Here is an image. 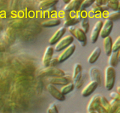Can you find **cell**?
I'll return each instance as SVG.
<instances>
[{
  "label": "cell",
  "instance_id": "484cf974",
  "mask_svg": "<svg viewBox=\"0 0 120 113\" xmlns=\"http://www.w3.org/2000/svg\"><path fill=\"white\" fill-rule=\"evenodd\" d=\"M100 105H101V106H102L105 110L109 113V110H110V103H109L108 100H107V98L105 97L100 95Z\"/></svg>",
  "mask_w": 120,
  "mask_h": 113
},
{
  "label": "cell",
  "instance_id": "d4e9b609",
  "mask_svg": "<svg viewBox=\"0 0 120 113\" xmlns=\"http://www.w3.org/2000/svg\"><path fill=\"white\" fill-rule=\"evenodd\" d=\"M107 20H110L113 23V21H117L120 18V12L119 11H112L107 14V16L106 17Z\"/></svg>",
  "mask_w": 120,
  "mask_h": 113
},
{
  "label": "cell",
  "instance_id": "9a60e30c",
  "mask_svg": "<svg viewBox=\"0 0 120 113\" xmlns=\"http://www.w3.org/2000/svg\"><path fill=\"white\" fill-rule=\"evenodd\" d=\"M98 85L96 82H94V81L89 82V84L86 86H85V88L82 90L81 95L83 97H87L90 96L98 88Z\"/></svg>",
  "mask_w": 120,
  "mask_h": 113
},
{
  "label": "cell",
  "instance_id": "44dd1931",
  "mask_svg": "<svg viewBox=\"0 0 120 113\" xmlns=\"http://www.w3.org/2000/svg\"><path fill=\"white\" fill-rule=\"evenodd\" d=\"M101 53V49L100 47H96L94 50L92 51V52L91 53V54L89 55V56L88 57V63H95L98 59L99 56Z\"/></svg>",
  "mask_w": 120,
  "mask_h": 113
},
{
  "label": "cell",
  "instance_id": "4316f807",
  "mask_svg": "<svg viewBox=\"0 0 120 113\" xmlns=\"http://www.w3.org/2000/svg\"><path fill=\"white\" fill-rule=\"evenodd\" d=\"M89 21L88 20L87 18L82 19V20L80 21V29L83 31L86 34L89 32Z\"/></svg>",
  "mask_w": 120,
  "mask_h": 113
},
{
  "label": "cell",
  "instance_id": "5bb4252c",
  "mask_svg": "<svg viewBox=\"0 0 120 113\" xmlns=\"http://www.w3.org/2000/svg\"><path fill=\"white\" fill-rule=\"evenodd\" d=\"M82 1H77V0H71L64 7V12H70V11H78L80 9V6L81 5Z\"/></svg>",
  "mask_w": 120,
  "mask_h": 113
},
{
  "label": "cell",
  "instance_id": "8992f818",
  "mask_svg": "<svg viewBox=\"0 0 120 113\" xmlns=\"http://www.w3.org/2000/svg\"><path fill=\"white\" fill-rule=\"evenodd\" d=\"M48 81L50 82L51 85H66L69 83L73 82L72 78L70 75H65L64 76H60V77H53V78H48Z\"/></svg>",
  "mask_w": 120,
  "mask_h": 113
},
{
  "label": "cell",
  "instance_id": "83f0119b",
  "mask_svg": "<svg viewBox=\"0 0 120 113\" xmlns=\"http://www.w3.org/2000/svg\"><path fill=\"white\" fill-rule=\"evenodd\" d=\"M109 103H110V110H109V112L113 113L117 110V109L119 105V100H112Z\"/></svg>",
  "mask_w": 120,
  "mask_h": 113
},
{
  "label": "cell",
  "instance_id": "277c9868",
  "mask_svg": "<svg viewBox=\"0 0 120 113\" xmlns=\"http://www.w3.org/2000/svg\"><path fill=\"white\" fill-rule=\"evenodd\" d=\"M74 39L71 35H68L65 36H63L57 43L56 44L55 47L53 48L55 51H62L65 50L66 48H68L70 44H73Z\"/></svg>",
  "mask_w": 120,
  "mask_h": 113
},
{
  "label": "cell",
  "instance_id": "cb8c5ba5",
  "mask_svg": "<svg viewBox=\"0 0 120 113\" xmlns=\"http://www.w3.org/2000/svg\"><path fill=\"white\" fill-rule=\"evenodd\" d=\"M74 88H75L74 84L73 82H71V83H69V84H68L66 85L62 86V88H61V90H60V92H61L64 96H65L66 94L69 93L70 92L72 91Z\"/></svg>",
  "mask_w": 120,
  "mask_h": 113
},
{
  "label": "cell",
  "instance_id": "4dcf8cb0",
  "mask_svg": "<svg viewBox=\"0 0 120 113\" xmlns=\"http://www.w3.org/2000/svg\"><path fill=\"white\" fill-rule=\"evenodd\" d=\"M47 113H59L58 109L56 107V103H52L50 105V106L48 107L47 110Z\"/></svg>",
  "mask_w": 120,
  "mask_h": 113
},
{
  "label": "cell",
  "instance_id": "ffe728a7",
  "mask_svg": "<svg viewBox=\"0 0 120 113\" xmlns=\"http://www.w3.org/2000/svg\"><path fill=\"white\" fill-rule=\"evenodd\" d=\"M119 50L116 52L111 53L110 55L108 57V63L110 66L111 67H115L117 66V64L119 63Z\"/></svg>",
  "mask_w": 120,
  "mask_h": 113
},
{
  "label": "cell",
  "instance_id": "9c48e42d",
  "mask_svg": "<svg viewBox=\"0 0 120 113\" xmlns=\"http://www.w3.org/2000/svg\"><path fill=\"white\" fill-rule=\"evenodd\" d=\"M113 27V23L111 22L109 20H105L104 22H103V25L101 29V32H100V36L102 38V39H105L107 36H110V34Z\"/></svg>",
  "mask_w": 120,
  "mask_h": 113
},
{
  "label": "cell",
  "instance_id": "f1b7e54d",
  "mask_svg": "<svg viewBox=\"0 0 120 113\" xmlns=\"http://www.w3.org/2000/svg\"><path fill=\"white\" fill-rule=\"evenodd\" d=\"M94 2H95V1H92V0H84V1H82L81 5L80 6V9L79 10L84 11V10H86V8L92 6V5Z\"/></svg>",
  "mask_w": 120,
  "mask_h": 113
},
{
  "label": "cell",
  "instance_id": "30bf717a",
  "mask_svg": "<svg viewBox=\"0 0 120 113\" xmlns=\"http://www.w3.org/2000/svg\"><path fill=\"white\" fill-rule=\"evenodd\" d=\"M102 25H103L102 20L96 21L95 25H94L93 28L92 29V32H91V36H90V41H91V43L94 44L98 41V39L99 34L101 32V29L102 27Z\"/></svg>",
  "mask_w": 120,
  "mask_h": 113
},
{
  "label": "cell",
  "instance_id": "836d02e7",
  "mask_svg": "<svg viewBox=\"0 0 120 113\" xmlns=\"http://www.w3.org/2000/svg\"><path fill=\"white\" fill-rule=\"evenodd\" d=\"M119 88H120L119 86H118V87H117V93H118L119 94Z\"/></svg>",
  "mask_w": 120,
  "mask_h": 113
},
{
  "label": "cell",
  "instance_id": "52a82bcc",
  "mask_svg": "<svg viewBox=\"0 0 120 113\" xmlns=\"http://www.w3.org/2000/svg\"><path fill=\"white\" fill-rule=\"evenodd\" d=\"M75 49H76V45L74 44H71L68 48H66L65 50H63V51L58 56L59 63H63L64 61H65L67 59H68L74 53Z\"/></svg>",
  "mask_w": 120,
  "mask_h": 113
},
{
  "label": "cell",
  "instance_id": "7c38bea8",
  "mask_svg": "<svg viewBox=\"0 0 120 113\" xmlns=\"http://www.w3.org/2000/svg\"><path fill=\"white\" fill-rule=\"evenodd\" d=\"M47 89L50 95L52 97H54L56 100H57L59 101H64L65 100V96H64L63 94L60 92V90L56 88L53 85L48 84L47 86Z\"/></svg>",
  "mask_w": 120,
  "mask_h": 113
},
{
  "label": "cell",
  "instance_id": "603a6c76",
  "mask_svg": "<svg viewBox=\"0 0 120 113\" xmlns=\"http://www.w3.org/2000/svg\"><path fill=\"white\" fill-rule=\"evenodd\" d=\"M104 5L107 8V9L110 8L113 11H119V1H113V0L106 1V4Z\"/></svg>",
  "mask_w": 120,
  "mask_h": 113
},
{
  "label": "cell",
  "instance_id": "5b68a950",
  "mask_svg": "<svg viewBox=\"0 0 120 113\" xmlns=\"http://www.w3.org/2000/svg\"><path fill=\"white\" fill-rule=\"evenodd\" d=\"M64 20V26H71L77 24L80 20L77 18V11H70V12H64V15L62 16ZM64 26V27H65Z\"/></svg>",
  "mask_w": 120,
  "mask_h": 113
},
{
  "label": "cell",
  "instance_id": "2e32d148",
  "mask_svg": "<svg viewBox=\"0 0 120 113\" xmlns=\"http://www.w3.org/2000/svg\"><path fill=\"white\" fill-rule=\"evenodd\" d=\"M82 76V66L80 63H75L74 66V70H73V75H72V80L73 83L76 85L79 81L80 80Z\"/></svg>",
  "mask_w": 120,
  "mask_h": 113
},
{
  "label": "cell",
  "instance_id": "d6a6232c",
  "mask_svg": "<svg viewBox=\"0 0 120 113\" xmlns=\"http://www.w3.org/2000/svg\"><path fill=\"white\" fill-rule=\"evenodd\" d=\"M110 97L112 98V100H120V96L119 94L117 92H115V91H112L110 93Z\"/></svg>",
  "mask_w": 120,
  "mask_h": 113
},
{
  "label": "cell",
  "instance_id": "e575fe53",
  "mask_svg": "<svg viewBox=\"0 0 120 113\" xmlns=\"http://www.w3.org/2000/svg\"><path fill=\"white\" fill-rule=\"evenodd\" d=\"M88 113H97L95 111H92V112H88Z\"/></svg>",
  "mask_w": 120,
  "mask_h": 113
},
{
  "label": "cell",
  "instance_id": "6da1fadb",
  "mask_svg": "<svg viewBox=\"0 0 120 113\" xmlns=\"http://www.w3.org/2000/svg\"><path fill=\"white\" fill-rule=\"evenodd\" d=\"M116 81V70L113 67L107 66L104 71V85L107 90H111Z\"/></svg>",
  "mask_w": 120,
  "mask_h": 113
},
{
  "label": "cell",
  "instance_id": "7a4b0ae2",
  "mask_svg": "<svg viewBox=\"0 0 120 113\" xmlns=\"http://www.w3.org/2000/svg\"><path fill=\"white\" fill-rule=\"evenodd\" d=\"M68 31L71 33V36L75 38L81 44L82 47H85L87 44V37L86 34L80 28L76 26H71L68 27Z\"/></svg>",
  "mask_w": 120,
  "mask_h": 113
},
{
  "label": "cell",
  "instance_id": "ac0fdd59",
  "mask_svg": "<svg viewBox=\"0 0 120 113\" xmlns=\"http://www.w3.org/2000/svg\"><path fill=\"white\" fill-rule=\"evenodd\" d=\"M58 2L56 0H44L41 1L38 4V9L41 11H48L52 8Z\"/></svg>",
  "mask_w": 120,
  "mask_h": 113
},
{
  "label": "cell",
  "instance_id": "e0dca14e",
  "mask_svg": "<svg viewBox=\"0 0 120 113\" xmlns=\"http://www.w3.org/2000/svg\"><path fill=\"white\" fill-rule=\"evenodd\" d=\"M100 105V95L99 94H95L94 95L87 105V112H92L95 111L96 109Z\"/></svg>",
  "mask_w": 120,
  "mask_h": 113
},
{
  "label": "cell",
  "instance_id": "d6986e66",
  "mask_svg": "<svg viewBox=\"0 0 120 113\" xmlns=\"http://www.w3.org/2000/svg\"><path fill=\"white\" fill-rule=\"evenodd\" d=\"M112 38L110 36H107L103 40V47H104V51L105 52V54L107 56L110 55L112 53Z\"/></svg>",
  "mask_w": 120,
  "mask_h": 113
},
{
  "label": "cell",
  "instance_id": "1f68e13d",
  "mask_svg": "<svg viewBox=\"0 0 120 113\" xmlns=\"http://www.w3.org/2000/svg\"><path fill=\"white\" fill-rule=\"evenodd\" d=\"M58 63H59V60H58V56H57V57H55V58H52L51 59L49 66H50V67H55Z\"/></svg>",
  "mask_w": 120,
  "mask_h": 113
},
{
  "label": "cell",
  "instance_id": "f546056e",
  "mask_svg": "<svg viewBox=\"0 0 120 113\" xmlns=\"http://www.w3.org/2000/svg\"><path fill=\"white\" fill-rule=\"evenodd\" d=\"M120 48V37H117V39H116V41H114V43H112V52L114 53L116 52L119 50Z\"/></svg>",
  "mask_w": 120,
  "mask_h": 113
},
{
  "label": "cell",
  "instance_id": "4fadbf2b",
  "mask_svg": "<svg viewBox=\"0 0 120 113\" xmlns=\"http://www.w3.org/2000/svg\"><path fill=\"white\" fill-rule=\"evenodd\" d=\"M66 32V28L65 27H60L59 29H57L56 31V32L52 36V37L49 39V44L50 46L53 44H56L58 41L63 37L64 34Z\"/></svg>",
  "mask_w": 120,
  "mask_h": 113
},
{
  "label": "cell",
  "instance_id": "3957f363",
  "mask_svg": "<svg viewBox=\"0 0 120 113\" xmlns=\"http://www.w3.org/2000/svg\"><path fill=\"white\" fill-rule=\"evenodd\" d=\"M65 75V72L63 70L58 69L56 67H50L48 66L43 69L39 73L40 76H50V78L53 77H60V76H64Z\"/></svg>",
  "mask_w": 120,
  "mask_h": 113
},
{
  "label": "cell",
  "instance_id": "ba28073f",
  "mask_svg": "<svg viewBox=\"0 0 120 113\" xmlns=\"http://www.w3.org/2000/svg\"><path fill=\"white\" fill-rule=\"evenodd\" d=\"M89 77L92 81L96 82L98 86H101V73L98 67L92 66L90 68L89 72Z\"/></svg>",
  "mask_w": 120,
  "mask_h": 113
},
{
  "label": "cell",
  "instance_id": "8fae6325",
  "mask_svg": "<svg viewBox=\"0 0 120 113\" xmlns=\"http://www.w3.org/2000/svg\"><path fill=\"white\" fill-rule=\"evenodd\" d=\"M54 54V49L52 46H47L45 49L44 54L42 58V64L44 68L48 67L50 65V62L52 58V55Z\"/></svg>",
  "mask_w": 120,
  "mask_h": 113
},
{
  "label": "cell",
  "instance_id": "7402d4cb",
  "mask_svg": "<svg viewBox=\"0 0 120 113\" xmlns=\"http://www.w3.org/2000/svg\"><path fill=\"white\" fill-rule=\"evenodd\" d=\"M61 24V20L59 18H50L43 21L41 23V26L43 27H52V26H59Z\"/></svg>",
  "mask_w": 120,
  "mask_h": 113
}]
</instances>
